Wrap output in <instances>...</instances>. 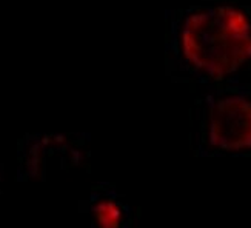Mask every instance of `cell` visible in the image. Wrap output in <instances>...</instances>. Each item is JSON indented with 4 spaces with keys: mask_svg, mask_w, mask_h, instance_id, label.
Segmentation results:
<instances>
[{
    "mask_svg": "<svg viewBox=\"0 0 251 228\" xmlns=\"http://www.w3.org/2000/svg\"><path fill=\"white\" fill-rule=\"evenodd\" d=\"M165 73L199 88L251 85V5L205 0L168 9Z\"/></svg>",
    "mask_w": 251,
    "mask_h": 228,
    "instance_id": "6da1fadb",
    "label": "cell"
},
{
    "mask_svg": "<svg viewBox=\"0 0 251 228\" xmlns=\"http://www.w3.org/2000/svg\"><path fill=\"white\" fill-rule=\"evenodd\" d=\"M191 121L202 153H251V85L205 86L193 102Z\"/></svg>",
    "mask_w": 251,
    "mask_h": 228,
    "instance_id": "7a4b0ae2",
    "label": "cell"
}]
</instances>
